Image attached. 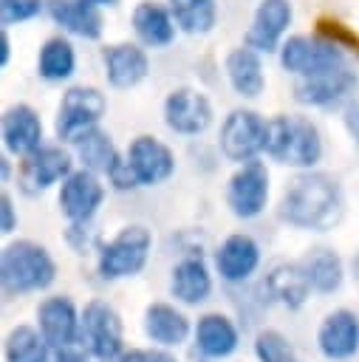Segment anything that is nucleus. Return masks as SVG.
Listing matches in <instances>:
<instances>
[{"mask_svg":"<svg viewBox=\"0 0 359 362\" xmlns=\"http://www.w3.org/2000/svg\"><path fill=\"white\" fill-rule=\"evenodd\" d=\"M127 164L139 181V187H155L175 173L172 150L155 136H136L127 147Z\"/></svg>","mask_w":359,"mask_h":362,"instance_id":"4468645a","label":"nucleus"},{"mask_svg":"<svg viewBox=\"0 0 359 362\" xmlns=\"http://www.w3.org/2000/svg\"><path fill=\"white\" fill-rule=\"evenodd\" d=\"M175 25L187 34H206L218 20L215 0H170Z\"/></svg>","mask_w":359,"mask_h":362,"instance_id":"2f4dec72","label":"nucleus"},{"mask_svg":"<svg viewBox=\"0 0 359 362\" xmlns=\"http://www.w3.org/2000/svg\"><path fill=\"white\" fill-rule=\"evenodd\" d=\"M17 229V209H14V201L8 192L0 195V232L3 235H11Z\"/></svg>","mask_w":359,"mask_h":362,"instance_id":"e433bc0d","label":"nucleus"},{"mask_svg":"<svg viewBox=\"0 0 359 362\" xmlns=\"http://www.w3.org/2000/svg\"><path fill=\"white\" fill-rule=\"evenodd\" d=\"M102 201H105V184L99 173L88 167L73 170L59 184V212L68 218V223H90Z\"/></svg>","mask_w":359,"mask_h":362,"instance_id":"9d476101","label":"nucleus"},{"mask_svg":"<svg viewBox=\"0 0 359 362\" xmlns=\"http://www.w3.org/2000/svg\"><path fill=\"white\" fill-rule=\"evenodd\" d=\"M317 348L331 362H345L359 354V317L351 308H334L317 328Z\"/></svg>","mask_w":359,"mask_h":362,"instance_id":"ddd939ff","label":"nucleus"},{"mask_svg":"<svg viewBox=\"0 0 359 362\" xmlns=\"http://www.w3.org/2000/svg\"><path fill=\"white\" fill-rule=\"evenodd\" d=\"M170 294L184 305H198L212 294V274L201 255H187L172 266Z\"/></svg>","mask_w":359,"mask_h":362,"instance_id":"412c9836","label":"nucleus"},{"mask_svg":"<svg viewBox=\"0 0 359 362\" xmlns=\"http://www.w3.org/2000/svg\"><path fill=\"white\" fill-rule=\"evenodd\" d=\"M48 14L76 37L96 40L102 34V14L93 0H48Z\"/></svg>","mask_w":359,"mask_h":362,"instance_id":"bb28decb","label":"nucleus"},{"mask_svg":"<svg viewBox=\"0 0 359 362\" xmlns=\"http://www.w3.org/2000/svg\"><path fill=\"white\" fill-rule=\"evenodd\" d=\"M280 65L297 76H314V74L345 65V57H342L339 45L331 40L297 34L280 45Z\"/></svg>","mask_w":359,"mask_h":362,"instance_id":"6e6552de","label":"nucleus"},{"mask_svg":"<svg viewBox=\"0 0 359 362\" xmlns=\"http://www.w3.org/2000/svg\"><path fill=\"white\" fill-rule=\"evenodd\" d=\"M40 8H42V0H0V17H3V25L31 20L34 14H40Z\"/></svg>","mask_w":359,"mask_h":362,"instance_id":"72a5a7b5","label":"nucleus"},{"mask_svg":"<svg viewBox=\"0 0 359 362\" xmlns=\"http://www.w3.org/2000/svg\"><path fill=\"white\" fill-rule=\"evenodd\" d=\"M300 266L311 283V291L317 294H334L342 288L345 280V263L331 246H314L300 257Z\"/></svg>","mask_w":359,"mask_h":362,"instance_id":"a878e982","label":"nucleus"},{"mask_svg":"<svg viewBox=\"0 0 359 362\" xmlns=\"http://www.w3.org/2000/svg\"><path fill=\"white\" fill-rule=\"evenodd\" d=\"M263 288H266V294H269L274 303H280V305H286V308H291V311L302 308L305 300L311 297V283H308V277H305L300 260H294V263H277V266L266 274Z\"/></svg>","mask_w":359,"mask_h":362,"instance_id":"5701e85b","label":"nucleus"},{"mask_svg":"<svg viewBox=\"0 0 359 362\" xmlns=\"http://www.w3.org/2000/svg\"><path fill=\"white\" fill-rule=\"evenodd\" d=\"M356 74L348 65L314 74V76H300L294 82V99L302 105H314V107H325L339 102L342 96H348L356 88Z\"/></svg>","mask_w":359,"mask_h":362,"instance_id":"dca6fc26","label":"nucleus"},{"mask_svg":"<svg viewBox=\"0 0 359 362\" xmlns=\"http://www.w3.org/2000/svg\"><path fill=\"white\" fill-rule=\"evenodd\" d=\"M8 178H11V161H8V156H3L0 158V181L6 184Z\"/></svg>","mask_w":359,"mask_h":362,"instance_id":"ea45409f","label":"nucleus"},{"mask_svg":"<svg viewBox=\"0 0 359 362\" xmlns=\"http://www.w3.org/2000/svg\"><path fill=\"white\" fill-rule=\"evenodd\" d=\"M266 153L280 164L311 170L322 158V139L305 116H274L266 127Z\"/></svg>","mask_w":359,"mask_h":362,"instance_id":"7ed1b4c3","label":"nucleus"},{"mask_svg":"<svg viewBox=\"0 0 359 362\" xmlns=\"http://www.w3.org/2000/svg\"><path fill=\"white\" fill-rule=\"evenodd\" d=\"M3 147L11 156H31L42 147V122L31 105H11L3 113Z\"/></svg>","mask_w":359,"mask_h":362,"instance_id":"a211bd4d","label":"nucleus"},{"mask_svg":"<svg viewBox=\"0 0 359 362\" xmlns=\"http://www.w3.org/2000/svg\"><path fill=\"white\" fill-rule=\"evenodd\" d=\"M65 238L73 246V252H79V255H88L90 249H102L99 246V235L88 223H71L68 232H65Z\"/></svg>","mask_w":359,"mask_h":362,"instance_id":"f704fd0d","label":"nucleus"},{"mask_svg":"<svg viewBox=\"0 0 359 362\" xmlns=\"http://www.w3.org/2000/svg\"><path fill=\"white\" fill-rule=\"evenodd\" d=\"M260 51L249 48V45H240V48H232L226 54V79L232 85V90L243 99H254L263 93L266 88V76H263V62L257 57Z\"/></svg>","mask_w":359,"mask_h":362,"instance_id":"393cba45","label":"nucleus"},{"mask_svg":"<svg viewBox=\"0 0 359 362\" xmlns=\"http://www.w3.org/2000/svg\"><path fill=\"white\" fill-rule=\"evenodd\" d=\"M345 215V195L334 175L328 173H300L294 175L280 198V218L305 232H328Z\"/></svg>","mask_w":359,"mask_h":362,"instance_id":"f257e3e1","label":"nucleus"},{"mask_svg":"<svg viewBox=\"0 0 359 362\" xmlns=\"http://www.w3.org/2000/svg\"><path fill=\"white\" fill-rule=\"evenodd\" d=\"M57 280V263L51 252L28 238L11 240L0 255V283L6 297H20L31 291H42Z\"/></svg>","mask_w":359,"mask_h":362,"instance_id":"f03ea898","label":"nucleus"},{"mask_svg":"<svg viewBox=\"0 0 359 362\" xmlns=\"http://www.w3.org/2000/svg\"><path fill=\"white\" fill-rule=\"evenodd\" d=\"M254 356H257V362H297L294 345L277 328H263L254 337Z\"/></svg>","mask_w":359,"mask_h":362,"instance_id":"473e14b6","label":"nucleus"},{"mask_svg":"<svg viewBox=\"0 0 359 362\" xmlns=\"http://www.w3.org/2000/svg\"><path fill=\"white\" fill-rule=\"evenodd\" d=\"M150 246H153V232L144 223H127V226H122L99 249V260H96L99 277L102 280L136 277L147 266Z\"/></svg>","mask_w":359,"mask_h":362,"instance_id":"20e7f679","label":"nucleus"},{"mask_svg":"<svg viewBox=\"0 0 359 362\" xmlns=\"http://www.w3.org/2000/svg\"><path fill=\"white\" fill-rule=\"evenodd\" d=\"M237 342H240L237 325L226 314L209 311V314L198 317V322H195V348L206 359H223V356L235 354Z\"/></svg>","mask_w":359,"mask_h":362,"instance_id":"4be33fe9","label":"nucleus"},{"mask_svg":"<svg viewBox=\"0 0 359 362\" xmlns=\"http://www.w3.org/2000/svg\"><path fill=\"white\" fill-rule=\"evenodd\" d=\"M37 328L51 348H71L82 339V314L68 294H54L37 305Z\"/></svg>","mask_w":359,"mask_h":362,"instance_id":"9b49d317","label":"nucleus"},{"mask_svg":"<svg viewBox=\"0 0 359 362\" xmlns=\"http://www.w3.org/2000/svg\"><path fill=\"white\" fill-rule=\"evenodd\" d=\"M82 342L99 362H119L124 354V322L105 300H88L82 308Z\"/></svg>","mask_w":359,"mask_h":362,"instance_id":"423d86ee","label":"nucleus"},{"mask_svg":"<svg viewBox=\"0 0 359 362\" xmlns=\"http://www.w3.org/2000/svg\"><path fill=\"white\" fill-rule=\"evenodd\" d=\"M73 68H76V54L65 37H51L42 42V48L37 54V71L42 79L62 82L73 74Z\"/></svg>","mask_w":359,"mask_h":362,"instance_id":"7c9ffc66","label":"nucleus"},{"mask_svg":"<svg viewBox=\"0 0 359 362\" xmlns=\"http://www.w3.org/2000/svg\"><path fill=\"white\" fill-rule=\"evenodd\" d=\"M164 122L181 136H201L212 124V102L198 88H175L164 99Z\"/></svg>","mask_w":359,"mask_h":362,"instance_id":"f8f14e48","label":"nucleus"},{"mask_svg":"<svg viewBox=\"0 0 359 362\" xmlns=\"http://www.w3.org/2000/svg\"><path fill=\"white\" fill-rule=\"evenodd\" d=\"M76 158L82 161V167H88V170H93V173H99V175H110V173L119 167V161H122L116 144H113L110 136H107L105 130H99V127L88 130V133L76 141Z\"/></svg>","mask_w":359,"mask_h":362,"instance_id":"c756f323","label":"nucleus"},{"mask_svg":"<svg viewBox=\"0 0 359 362\" xmlns=\"http://www.w3.org/2000/svg\"><path fill=\"white\" fill-rule=\"evenodd\" d=\"M93 3H96V6H113L116 0H93Z\"/></svg>","mask_w":359,"mask_h":362,"instance_id":"a19ab883","label":"nucleus"},{"mask_svg":"<svg viewBox=\"0 0 359 362\" xmlns=\"http://www.w3.org/2000/svg\"><path fill=\"white\" fill-rule=\"evenodd\" d=\"M291 23V3L288 0H263L252 17V25L246 31V45L254 51H277L280 37L286 34Z\"/></svg>","mask_w":359,"mask_h":362,"instance_id":"6ab92c4d","label":"nucleus"},{"mask_svg":"<svg viewBox=\"0 0 359 362\" xmlns=\"http://www.w3.org/2000/svg\"><path fill=\"white\" fill-rule=\"evenodd\" d=\"M102 62H105V76L113 88L119 90H127L133 85H139L147 71H150V59L147 54L133 45V42H116V45H107L105 54H102Z\"/></svg>","mask_w":359,"mask_h":362,"instance_id":"aec40b11","label":"nucleus"},{"mask_svg":"<svg viewBox=\"0 0 359 362\" xmlns=\"http://www.w3.org/2000/svg\"><path fill=\"white\" fill-rule=\"evenodd\" d=\"M6 362H51V345L34 325H14L3 339Z\"/></svg>","mask_w":359,"mask_h":362,"instance_id":"c85d7f7f","label":"nucleus"},{"mask_svg":"<svg viewBox=\"0 0 359 362\" xmlns=\"http://www.w3.org/2000/svg\"><path fill=\"white\" fill-rule=\"evenodd\" d=\"M192 325L189 317L184 311H178L170 303H150L144 308V334L161 345V348H178L181 342H187Z\"/></svg>","mask_w":359,"mask_h":362,"instance_id":"b1692460","label":"nucleus"},{"mask_svg":"<svg viewBox=\"0 0 359 362\" xmlns=\"http://www.w3.org/2000/svg\"><path fill=\"white\" fill-rule=\"evenodd\" d=\"M269 201V170L263 161H243L226 184V206L235 218H257Z\"/></svg>","mask_w":359,"mask_h":362,"instance_id":"1a4fd4ad","label":"nucleus"},{"mask_svg":"<svg viewBox=\"0 0 359 362\" xmlns=\"http://www.w3.org/2000/svg\"><path fill=\"white\" fill-rule=\"evenodd\" d=\"M260 266V246L252 235L235 232L215 249V269L226 283L249 280Z\"/></svg>","mask_w":359,"mask_h":362,"instance_id":"f3484780","label":"nucleus"},{"mask_svg":"<svg viewBox=\"0 0 359 362\" xmlns=\"http://www.w3.org/2000/svg\"><path fill=\"white\" fill-rule=\"evenodd\" d=\"M8 62V37H6V31H0V65H6Z\"/></svg>","mask_w":359,"mask_h":362,"instance_id":"58836bf2","label":"nucleus"},{"mask_svg":"<svg viewBox=\"0 0 359 362\" xmlns=\"http://www.w3.org/2000/svg\"><path fill=\"white\" fill-rule=\"evenodd\" d=\"M105 110H107V99L102 90L85 88V85L68 88L57 107V122H54L57 139L76 144L88 130H93L99 124Z\"/></svg>","mask_w":359,"mask_h":362,"instance_id":"39448f33","label":"nucleus"},{"mask_svg":"<svg viewBox=\"0 0 359 362\" xmlns=\"http://www.w3.org/2000/svg\"><path fill=\"white\" fill-rule=\"evenodd\" d=\"M119 362H178L175 354H170L167 348H130L119 356Z\"/></svg>","mask_w":359,"mask_h":362,"instance_id":"c9c22d12","label":"nucleus"},{"mask_svg":"<svg viewBox=\"0 0 359 362\" xmlns=\"http://www.w3.org/2000/svg\"><path fill=\"white\" fill-rule=\"evenodd\" d=\"M51 362H88V356L71 345V348H57V354H54Z\"/></svg>","mask_w":359,"mask_h":362,"instance_id":"4c0bfd02","label":"nucleus"},{"mask_svg":"<svg viewBox=\"0 0 359 362\" xmlns=\"http://www.w3.org/2000/svg\"><path fill=\"white\" fill-rule=\"evenodd\" d=\"M73 173V158L62 147H40L31 156L23 158L17 181L23 184L25 192H42L57 181H65Z\"/></svg>","mask_w":359,"mask_h":362,"instance_id":"2eb2a0df","label":"nucleus"},{"mask_svg":"<svg viewBox=\"0 0 359 362\" xmlns=\"http://www.w3.org/2000/svg\"><path fill=\"white\" fill-rule=\"evenodd\" d=\"M133 28L144 45L164 48L175 37V17L167 6H161L155 0H141L133 8Z\"/></svg>","mask_w":359,"mask_h":362,"instance_id":"cd10ccee","label":"nucleus"},{"mask_svg":"<svg viewBox=\"0 0 359 362\" xmlns=\"http://www.w3.org/2000/svg\"><path fill=\"white\" fill-rule=\"evenodd\" d=\"M266 127H269V122L260 113H254L249 107L232 110L220 124V136H218L220 153L237 164L257 158L266 150Z\"/></svg>","mask_w":359,"mask_h":362,"instance_id":"0eeeda50","label":"nucleus"}]
</instances>
